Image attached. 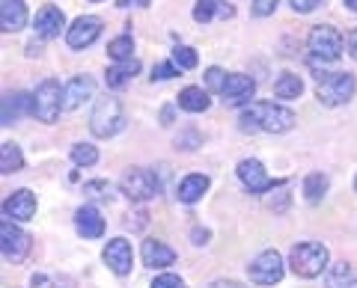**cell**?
Masks as SVG:
<instances>
[{
  "mask_svg": "<svg viewBox=\"0 0 357 288\" xmlns=\"http://www.w3.org/2000/svg\"><path fill=\"white\" fill-rule=\"evenodd\" d=\"M295 122L298 119L292 110L274 102H250L238 116V125L248 134H259V131H265V134H286V131L295 128Z\"/></svg>",
  "mask_w": 357,
  "mask_h": 288,
  "instance_id": "1",
  "label": "cell"
},
{
  "mask_svg": "<svg viewBox=\"0 0 357 288\" xmlns=\"http://www.w3.org/2000/svg\"><path fill=\"white\" fill-rule=\"evenodd\" d=\"M357 83L349 72H321L316 69V98L325 107H340L354 95Z\"/></svg>",
  "mask_w": 357,
  "mask_h": 288,
  "instance_id": "2",
  "label": "cell"
},
{
  "mask_svg": "<svg viewBox=\"0 0 357 288\" xmlns=\"http://www.w3.org/2000/svg\"><path fill=\"white\" fill-rule=\"evenodd\" d=\"M122 128H126V116H122L119 98H114V95L98 98L96 107H93V113H89V131H93L96 137L107 140V137L119 134Z\"/></svg>",
  "mask_w": 357,
  "mask_h": 288,
  "instance_id": "3",
  "label": "cell"
},
{
  "mask_svg": "<svg viewBox=\"0 0 357 288\" xmlns=\"http://www.w3.org/2000/svg\"><path fill=\"white\" fill-rule=\"evenodd\" d=\"M289 264H292V271L298 276L312 280V276H319L328 268V247L325 243H316V241H301L292 247V253H289Z\"/></svg>",
  "mask_w": 357,
  "mask_h": 288,
  "instance_id": "4",
  "label": "cell"
},
{
  "mask_svg": "<svg viewBox=\"0 0 357 288\" xmlns=\"http://www.w3.org/2000/svg\"><path fill=\"white\" fill-rule=\"evenodd\" d=\"M307 48H310V54H312L316 60L333 63V60L342 57L345 39H342V33H340L337 27H331V24H316V27L310 30V36H307Z\"/></svg>",
  "mask_w": 357,
  "mask_h": 288,
  "instance_id": "5",
  "label": "cell"
},
{
  "mask_svg": "<svg viewBox=\"0 0 357 288\" xmlns=\"http://www.w3.org/2000/svg\"><path fill=\"white\" fill-rule=\"evenodd\" d=\"M63 90L60 81H54V77H45V81L36 86V93H33V116L39 122H54L60 116L63 110Z\"/></svg>",
  "mask_w": 357,
  "mask_h": 288,
  "instance_id": "6",
  "label": "cell"
},
{
  "mask_svg": "<svg viewBox=\"0 0 357 288\" xmlns=\"http://www.w3.org/2000/svg\"><path fill=\"white\" fill-rule=\"evenodd\" d=\"M119 191L126 193L131 202H149V199L158 196L161 184H158V179H155V173L143 170V167H134V170H128L126 175H122Z\"/></svg>",
  "mask_w": 357,
  "mask_h": 288,
  "instance_id": "7",
  "label": "cell"
},
{
  "mask_svg": "<svg viewBox=\"0 0 357 288\" xmlns=\"http://www.w3.org/2000/svg\"><path fill=\"white\" fill-rule=\"evenodd\" d=\"M283 273H286V264L277 250H265L248 264V276L256 285H277L283 280Z\"/></svg>",
  "mask_w": 357,
  "mask_h": 288,
  "instance_id": "8",
  "label": "cell"
},
{
  "mask_svg": "<svg viewBox=\"0 0 357 288\" xmlns=\"http://www.w3.org/2000/svg\"><path fill=\"white\" fill-rule=\"evenodd\" d=\"M0 250H3V259L13 264L24 262V256L30 253V235L24 229H18L9 217H3V223H0Z\"/></svg>",
  "mask_w": 357,
  "mask_h": 288,
  "instance_id": "9",
  "label": "cell"
},
{
  "mask_svg": "<svg viewBox=\"0 0 357 288\" xmlns=\"http://www.w3.org/2000/svg\"><path fill=\"white\" fill-rule=\"evenodd\" d=\"M238 179L248 187V193H268V191H274V187H283V182L271 179V175L265 173L262 161H256V158H244L238 163Z\"/></svg>",
  "mask_w": 357,
  "mask_h": 288,
  "instance_id": "10",
  "label": "cell"
},
{
  "mask_svg": "<svg viewBox=\"0 0 357 288\" xmlns=\"http://www.w3.org/2000/svg\"><path fill=\"white\" fill-rule=\"evenodd\" d=\"M98 36H102V21H98L96 15H81V18H75L72 27L66 30V42H69L72 51L89 48Z\"/></svg>",
  "mask_w": 357,
  "mask_h": 288,
  "instance_id": "11",
  "label": "cell"
},
{
  "mask_svg": "<svg viewBox=\"0 0 357 288\" xmlns=\"http://www.w3.org/2000/svg\"><path fill=\"white\" fill-rule=\"evenodd\" d=\"M105 264L110 271H114L116 276H128L131 273V264H134V250H131V243L126 238H114V241H107V247H105Z\"/></svg>",
  "mask_w": 357,
  "mask_h": 288,
  "instance_id": "12",
  "label": "cell"
},
{
  "mask_svg": "<svg viewBox=\"0 0 357 288\" xmlns=\"http://www.w3.org/2000/svg\"><path fill=\"white\" fill-rule=\"evenodd\" d=\"M63 27H66L63 9L51 6V3H48V6H42L39 13H36V21H33V30H36V36H39V39H57Z\"/></svg>",
  "mask_w": 357,
  "mask_h": 288,
  "instance_id": "13",
  "label": "cell"
},
{
  "mask_svg": "<svg viewBox=\"0 0 357 288\" xmlns=\"http://www.w3.org/2000/svg\"><path fill=\"white\" fill-rule=\"evenodd\" d=\"M96 93V83H93V77L89 74H75L69 83H66V90H63V110H77L86 98H93Z\"/></svg>",
  "mask_w": 357,
  "mask_h": 288,
  "instance_id": "14",
  "label": "cell"
},
{
  "mask_svg": "<svg viewBox=\"0 0 357 288\" xmlns=\"http://www.w3.org/2000/svg\"><path fill=\"white\" fill-rule=\"evenodd\" d=\"M256 93V83H253V77L248 74H229L227 77V83H223V90H220V98H223V104H244V102H250Z\"/></svg>",
  "mask_w": 357,
  "mask_h": 288,
  "instance_id": "15",
  "label": "cell"
},
{
  "mask_svg": "<svg viewBox=\"0 0 357 288\" xmlns=\"http://www.w3.org/2000/svg\"><path fill=\"white\" fill-rule=\"evenodd\" d=\"M3 214L9 217V220H33L36 217V196H33L27 187H21V191H15L13 196L3 202Z\"/></svg>",
  "mask_w": 357,
  "mask_h": 288,
  "instance_id": "16",
  "label": "cell"
},
{
  "mask_svg": "<svg viewBox=\"0 0 357 288\" xmlns=\"http://www.w3.org/2000/svg\"><path fill=\"white\" fill-rule=\"evenodd\" d=\"M21 116H33V95H27V93H6L3 95V113H0V125H15Z\"/></svg>",
  "mask_w": 357,
  "mask_h": 288,
  "instance_id": "17",
  "label": "cell"
},
{
  "mask_svg": "<svg viewBox=\"0 0 357 288\" xmlns=\"http://www.w3.org/2000/svg\"><path fill=\"white\" fill-rule=\"evenodd\" d=\"M75 229H77V235L96 241V238L105 235V217L98 214L96 205H84L75 211Z\"/></svg>",
  "mask_w": 357,
  "mask_h": 288,
  "instance_id": "18",
  "label": "cell"
},
{
  "mask_svg": "<svg viewBox=\"0 0 357 288\" xmlns=\"http://www.w3.org/2000/svg\"><path fill=\"white\" fill-rule=\"evenodd\" d=\"M140 256H143V264L146 268H170V264L176 262V253L167 247L164 241H143V247H140Z\"/></svg>",
  "mask_w": 357,
  "mask_h": 288,
  "instance_id": "19",
  "label": "cell"
},
{
  "mask_svg": "<svg viewBox=\"0 0 357 288\" xmlns=\"http://www.w3.org/2000/svg\"><path fill=\"white\" fill-rule=\"evenodd\" d=\"M24 24H27L24 0H0V27H3V33H18Z\"/></svg>",
  "mask_w": 357,
  "mask_h": 288,
  "instance_id": "20",
  "label": "cell"
},
{
  "mask_svg": "<svg viewBox=\"0 0 357 288\" xmlns=\"http://www.w3.org/2000/svg\"><path fill=\"white\" fill-rule=\"evenodd\" d=\"M208 191V175L203 173H191V175H185L182 182H178V202H185V205H194L203 199V193Z\"/></svg>",
  "mask_w": 357,
  "mask_h": 288,
  "instance_id": "21",
  "label": "cell"
},
{
  "mask_svg": "<svg viewBox=\"0 0 357 288\" xmlns=\"http://www.w3.org/2000/svg\"><path fill=\"white\" fill-rule=\"evenodd\" d=\"M140 72V63L137 60H126V63H116V65H110L107 74H105V83H107V90H122L126 83H131V77Z\"/></svg>",
  "mask_w": 357,
  "mask_h": 288,
  "instance_id": "22",
  "label": "cell"
},
{
  "mask_svg": "<svg viewBox=\"0 0 357 288\" xmlns=\"http://www.w3.org/2000/svg\"><path fill=\"white\" fill-rule=\"evenodd\" d=\"M208 104H211V98L203 86H185V90L178 93V107L188 110V113H206Z\"/></svg>",
  "mask_w": 357,
  "mask_h": 288,
  "instance_id": "23",
  "label": "cell"
},
{
  "mask_svg": "<svg viewBox=\"0 0 357 288\" xmlns=\"http://www.w3.org/2000/svg\"><path fill=\"white\" fill-rule=\"evenodd\" d=\"M21 167H24V154H21V146H18V143H9L6 140L3 146H0V173L13 175Z\"/></svg>",
  "mask_w": 357,
  "mask_h": 288,
  "instance_id": "24",
  "label": "cell"
},
{
  "mask_svg": "<svg viewBox=\"0 0 357 288\" xmlns=\"http://www.w3.org/2000/svg\"><path fill=\"white\" fill-rule=\"evenodd\" d=\"M215 15H232V6L227 3H220V0H197V6H194V21L197 24H208Z\"/></svg>",
  "mask_w": 357,
  "mask_h": 288,
  "instance_id": "25",
  "label": "cell"
},
{
  "mask_svg": "<svg viewBox=\"0 0 357 288\" xmlns=\"http://www.w3.org/2000/svg\"><path fill=\"white\" fill-rule=\"evenodd\" d=\"M301 93H304V81H301L298 74H292V72H283L274 81V95L277 98H286V102H292V98H298Z\"/></svg>",
  "mask_w": 357,
  "mask_h": 288,
  "instance_id": "26",
  "label": "cell"
},
{
  "mask_svg": "<svg viewBox=\"0 0 357 288\" xmlns=\"http://www.w3.org/2000/svg\"><path fill=\"white\" fill-rule=\"evenodd\" d=\"M328 175L325 173H310L307 179H304V199L307 202H319L321 196L328 193Z\"/></svg>",
  "mask_w": 357,
  "mask_h": 288,
  "instance_id": "27",
  "label": "cell"
},
{
  "mask_svg": "<svg viewBox=\"0 0 357 288\" xmlns=\"http://www.w3.org/2000/svg\"><path fill=\"white\" fill-rule=\"evenodd\" d=\"M131 51H134V39L128 36H116V39H110L107 42V57L114 60V63H126V60H134L131 57Z\"/></svg>",
  "mask_w": 357,
  "mask_h": 288,
  "instance_id": "28",
  "label": "cell"
},
{
  "mask_svg": "<svg viewBox=\"0 0 357 288\" xmlns=\"http://www.w3.org/2000/svg\"><path fill=\"white\" fill-rule=\"evenodd\" d=\"M349 280H351V264L337 262V264H331V271L325 276V285L328 288H349Z\"/></svg>",
  "mask_w": 357,
  "mask_h": 288,
  "instance_id": "29",
  "label": "cell"
},
{
  "mask_svg": "<svg viewBox=\"0 0 357 288\" xmlns=\"http://www.w3.org/2000/svg\"><path fill=\"white\" fill-rule=\"evenodd\" d=\"M84 193L89 199H96V202H110V199H114V187H110V182H105V179H93V182L84 184Z\"/></svg>",
  "mask_w": 357,
  "mask_h": 288,
  "instance_id": "30",
  "label": "cell"
},
{
  "mask_svg": "<svg viewBox=\"0 0 357 288\" xmlns=\"http://www.w3.org/2000/svg\"><path fill=\"white\" fill-rule=\"evenodd\" d=\"M72 161L77 167H93V163H98V149L89 143H77V146H72Z\"/></svg>",
  "mask_w": 357,
  "mask_h": 288,
  "instance_id": "31",
  "label": "cell"
},
{
  "mask_svg": "<svg viewBox=\"0 0 357 288\" xmlns=\"http://www.w3.org/2000/svg\"><path fill=\"white\" fill-rule=\"evenodd\" d=\"M173 63L178 65V69H197L199 57H197V51H194V48H188V45H176V48H173Z\"/></svg>",
  "mask_w": 357,
  "mask_h": 288,
  "instance_id": "32",
  "label": "cell"
},
{
  "mask_svg": "<svg viewBox=\"0 0 357 288\" xmlns=\"http://www.w3.org/2000/svg\"><path fill=\"white\" fill-rule=\"evenodd\" d=\"M227 72H223V69H218V65H211V69L206 72V86H208V90L211 93H218L220 95V90H223V83H227Z\"/></svg>",
  "mask_w": 357,
  "mask_h": 288,
  "instance_id": "33",
  "label": "cell"
},
{
  "mask_svg": "<svg viewBox=\"0 0 357 288\" xmlns=\"http://www.w3.org/2000/svg\"><path fill=\"white\" fill-rule=\"evenodd\" d=\"M149 288H185V282L176 273H161V276H155Z\"/></svg>",
  "mask_w": 357,
  "mask_h": 288,
  "instance_id": "34",
  "label": "cell"
},
{
  "mask_svg": "<svg viewBox=\"0 0 357 288\" xmlns=\"http://www.w3.org/2000/svg\"><path fill=\"white\" fill-rule=\"evenodd\" d=\"M178 74V65L176 63H158L152 69V81H170V77Z\"/></svg>",
  "mask_w": 357,
  "mask_h": 288,
  "instance_id": "35",
  "label": "cell"
},
{
  "mask_svg": "<svg viewBox=\"0 0 357 288\" xmlns=\"http://www.w3.org/2000/svg\"><path fill=\"white\" fill-rule=\"evenodd\" d=\"M199 143H203V140H199L197 131H185V134H178V137H176V146H178V149H185V152L197 149Z\"/></svg>",
  "mask_w": 357,
  "mask_h": 288,
  "instance_id": "36",
  "label": "cell"
},
{
  "mask_svg": "<svg viewBox=\"0 0 357 288\" xmlns=\"http://www.w3.org/2000/svg\"><path fill=\"white\" fill-rule=\"evenodd\" d=\"M277 9V0H253V15L256 18H268Z\"/></svg>",
  "mask_w": 357,
  "mask_h": 288,
  "instance_id": "37",
  "label": "cell"
},
{
  "mask_svg": "<svg viewBox=\"0 0 357 288\" xmlns=\"http://www.w3.org/2000/svg\"><path fill=\"white\" fill-rule=\"evenodd\" d=\"M289 3H292L295 13H312V9H316L321 0H289Z\"/></svg>",
  "mask_w": 357,
  "mask_h": 288,
  "instance_id": "38",
  "label": "cell"
},
{
  "mask_svg": "<svg viewBox=\"0 0 357 288\" xmlns=\"http://www.w3.org/2000/svg\"><path fill=\"white\" fill-rule=\"evenodd\" d=\"M268 205H271L274 208V211H286V205H289V193H277V196H271V199H268Z\"/></svg>",
  "mask_w": 357,
  "mask_h": 288,
  "instance_id": "39",
  "label": "cell"
},
{
  "mask_svg": "<svg viewBox=\"0 0 357 288\" xmlns=\"http://www.w3.org/2000/svg\"><path fill=\"white\" fill-rule=\"evenodd\" d=\"M208 238H211V232H208V229H199V226H197V229L191 232V241L197 243V247H203V243H208Z\"/></svg>",
  "mask_w": 357,
  "mask_h": 288,
  "instance_id": "40",
  "label": "cell"
},
{
  "mask_svg": "<svg viewBox=\"0 0 357 288\" xmlns=\"http://www.w3.org/2000/svg\"><path fill=\"white\" fill-rule=\"evenodd\" d=\"M345 48H349V54L357 60V30H351L349 36H345Z\"/></svg>",
  "mask_w": 357,
  "mask_h": 288,
  "instance_id": "41",
  "label": "cell"
},
{
  "mask_svg": "<svg viewBox=\"0 0 357 288\" xmlns=\"http://www.w3.org/2000/svg\"><path fill=\"white\" fill-rule=\"evenodd\" d=\"M51 288H75V280L72 276H57V280L51 282Z\"/></svg>",
  "mask_w": 357,
  "mask_h": 288,
  "instance_id": "42",
  "label": "cell"
},
{
  "mask_svg": "<svg viewBox=\"0 0 357 288\" xmlns=\"http://www.w3.org/2000/svg\"><path fill=\"white\" fill-rule=\"evenodd\" d=\"M208 288H244V285H241V282H236V280H215Z\"/></svg>",
  "mask_w": 357,
  "mask_h": 288,
  "instance_id": "43",
  "label": "cell"
},
{
  "mask_svg": "<svg viewBox=\"0 0 357 288\" xmlns=\"http://www.w3.org/2000/svg\"><path fill=\"white\" fill-rule=\"evenodd\" d=\"M39 54H42V42H36V39L27 42V57H39Z\"/></svg>",
  "mask_w": 357,
  "mask_h": 288,
  "instance_id": "44",
  "label": "cell"
},
{
  "mask_svg": "<svg viewBox=\"0 0 357 288\" xmlns=\"http://www.w3.org/2000/svg\"><path fill=\"white\" fill-rule=\"evenodd\" d=\"M116 6L128 9V6H149V0H116Z\"/></svg>",
  "mask_w": 357,
  "mask_h": 288,
  "instance_id": "45",
  "label": "cell"
},
{
  "mask_svg": "<svg viewBox=\"0 0 357 288\" xmlns=\"http://www.w3.org/2000/svg\"><path fill=\"white\" fill-rule=\"evenodd\" d=\"M161 125H173V107H164L161 110Z\"/></svg>",
  "mask_w": 357,
  "mask_h": 288,
  "instance_id": "46",
  "label": "cell"
},
{
  "mask_svg": "<svg viewBox=\"0 0 357 288\" xmlns=\"http://www.w3.org/2000/svg\"><path fill=\"white\" fill-rule=\"evenodd\" d=\"M345 6H349L351 13H357V0H345Z\"/></svg>",
  "mask_w": 357,
  "mask_h": 288,
  "instance_id": "47",
  "label": "cell"
},
{
  "mask_svg": "<svg viewBox=\"0 0 357 288\" xmlns=\"http://www.w3.org/2000/svg\"><path fill=\"white\" fill-rule=\"evenodd\" d=\"M349 288H357V280H351V282H349Z\"/></svg>",
  "mask_w": 357,
  "mask_h": 288,
  "instance_id": "48",
  "label": "cell"
},
{
  "mask_svg": "<svg viewBox=\"0 0 357 288\" xmlns=\"http://www.w3.org/2000/svg\"><path fill=\"white\" fill-rule=\"evenodd\" d=\"M354 191H357V179H354Z\"/></svg>",
  "mask_w": 357,
  "mask_h": 288,
  "instance_id": "49",
  "label": "cell"
},
{
  "mask_svg": "<svg viewBox=\"0 0 357 288\" xmlns=\"http://www.w3.org/2000/svg\"><path fill=\"white\" fill-rule=\"evenodd\" d=\"M93 3H102V0H93Z\"/></svg>",
  "mask_w": 357,
  "mask_h": 288,
  "instance_id": "50",
  "label": "cell"
}]
</instances>
